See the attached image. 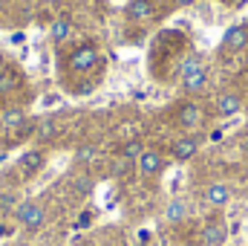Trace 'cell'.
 Masks as SVG:
<instances>
[{
  "instance_id": "5",
  "label": "cell",
  "mask_w": 248,
  "mask_h": 246,
  "mask_svg": "<svg viewBox=\"0 0 248 246\" xmlns=\"http://www.w3.org/2000/svg\"><path fill=\"white\" fill-rule=\"evenodd\" d=\"M176 124H179L182 130H187V133L199 130V127L205 124V110H202V105H196V102L179 105V110H176Z\"/></svg>"
},
{
  "instance_id": "3",
  "label": "cell",
  "mask_w": 248,
  "mask_h": 246,
  "mask_svg": "<svg viewBox=\"0 0 248 246\" xmlns=\"http://www.w3.org/2000/svg\"><path fill=\"white\" fill-rule=\"evenodd\" d=\"M101 61V53H98V47L95 44H78L72 53H69V58H66V67L72 70V72H90L93 67H98Z\"/></svg>"
},
{
  "instance_id": "21",
  "label": "cell",
  "mask_w": 248,
  "mask_h": 246,
  "mask_svg": "<svg viewBox=\"0 0 248 246\" xmlns=\"http://www.w3.org/2000/svg\"><path fill=\"white\" fill-rule=\"evenodd\" d=\"M130 165H133V162H127V159H119V162H116V165H113V177H124V174H127V171H130Z\"/></svg>"
},
{
  "instance_id": "17",
  "label": "cell",
  "mask_w": 248,
  "mask_h": 246,
  "mask_svg": "<svg viewBox=\"0 0 248 246\" xmlns=\"http://www.w3.org/2000/svg\"><path fill=\"white\" fill-rule=\"evenodd\" d=\"M141 154H144V142H141V139H130V142L122 148V157L127 159V162H133V165L139 162Z\"/></svg>"
},
{
  "instance_id": "14",
  "label": "cell",
  "mask_w": 248,
  "mask_h": 246,
  "mask_svg": "<svg viewBox=\"0 0 248 246\" xmlns=\"http://www.w3.org/2000/svg\"><path fill=\"white\" fill-rule=\"evenodd\" d=\"M0 122H3L6 130H20L26 124V110L23 107H6L3 116H0Z\"/></svg>"
},
{
  "instance_id": "11",
  "label": "cell",
  "mask_w": 248,
  "mask_h": 246,
  "mask_svg": "<svg viewBox=\"0 0 248 246\" xmlns=\"http://www.w3.org/2000/svg\"><path fill=\"white\" fill-rule=\"evenodd\" d=\"M153 12H156V0H130L124 6V18L130 23H144L153 18Z\"/></svg>"
},
{
  "instance_id": "8",
  "label": "cell",
  "mask_w": 248,
  "mask_h": 246,
  "mask_svg": "<svg viewBox=\"0 0 248 246\" xmlns=\"http://www.w3.org/2000/svg\"><path fill=\"white\" fill-rule=\"evenodd\" d=\"M243 107H246V99H243L237 90H225V93H219L217 102H214V110H217V116H222V119L237 116Z\"/></svg>"
},
{
  "instance_id": "4",
  "label": "cell",
  "mask_w": 248,
  "mask_h": 246,
  "mask_svg": "<svg viewBox=\"0 0 248 246\" xmlns=\"http://www.w3.org/2000/svg\"><path fill=\"white\" fill-rule=\"evenodd\" d=\"M165 165H168V159H165V154L156 151V148H144V154H141L139 162H136V168H139V174H141L144 180L159 177V174L165 171Z\"/></svg>"
},
{
  "instance_id": "2",
  "label": "cell",
  "mask_w": 248,
  "mask_h": 246,
  "mask_svg": "<svg viewBox=\"0 0 248 246\" xmlns=\"http://www.w3.org/2000/svg\"><path fill=\"white\" fill-rule=\"evenodd\" d=\"M46 206L41 203V200H23V203H17V209H15V220L26 229V232H41L44 226H46Z\"/></svg>"
},
{
  "instance_id": "22",
  "label": "cell",
  "mask_w": 248,
  "mask_h": 246,
  "mask_svg": "<svg viewBox=\"0 0 248 246\" xmlns=\"http://www.w3.org/2000/svg\"><path fill=\"white\" fill-rule=\"evenodd\" d=\"M0 209H17V197L15 194H3L0 197Z\"/></svg>"
},
{
  "instance_id": "23",
  "label": "cell",
  "mask_w": 248,
  "mask_h": 246,
  "mask_svg": "<svg viewBox=\"0 0 248 246\" xmlns=\"http://www.w3.org/2000/svg\"><path fill=\"white\" fill-rule=\"evenodd\" d=\"M196 0H173V6H179V9H185V6H193Z\"/></svg>"
},
{
  "instance_id": "1",
  "label": "cell",
  "mask_w": 248,
  "mask_h": 246,
  "mask_svg": "<svg viewBox=\"0 0 248 246\" xmlns=\"http://www.w3.org/2000/svg\"><path fill=\"white\" fill-rule=\"evenodd\" d=\"M179 84L185 93H199L205 84H208V64L202 55L190 53L187 58H182L179 64Z\"/></svg>"
},
{
  "instance_id": "18",
  "label": "cell",
  "mask_w": 248,
  "mask_h": 246,
  "mask_svg": "<svg viewBox=\"0 0 248 246\" xmlns=\"http://www.w3.org/2000/svg\"><path fill=\"white\" fill-rule=\"evenodd\" d=\"M98 159V148L95 145H81L78 151H75V162L78 165H90V162H95Z\"/></svg>"
},
{
  "instance_id": "7",
  "label": "cell",
  "mask_w": 248,
  "mask_h": 246,
  "mask_svg": "<svg viewBox=\"0 0 248 246\" xmlns=\"http://www.w3.org/2000/svg\"><path fill=\"white\" fill-rule=\"evenodd\" d=\"M199 145H202V136H199V133H185V136H179V139L170 145L173 162H187V159H193V157L199 154Z\"/></svg>"
},
{
  "instance_id": "20",
  "label": "cell",
  "mask_w": 248,
  "mask_h": 246,
  "mask_svg": "<svg viewBox=\"0 0 248 246\" xmlns=\"http://www.w3.org/2000/svg\"><path fill=\"white\" fill-rule=\"evenodd\" d=\"M72 191L81 194V197L90 194V191H93V177H90V174H75V177H72Z\"/></svg>"
},
{
  "instance_id": "6",
  "label": "cell",
  "mask_w": 248,
  "mask_h": 246,
  "mask_svg": "<svg viewBox=\"0 0 248 246\" xmlns=\"http://www.w3.org/2000/svg\"><path fill=\"white\" fill-rule=\"evenodd\" d=\"M199 238H202V246H225V241H228V223L222 217H211V220L202 223Z\"/></svg>"
},
{
  "instance_id": "24",
  "label": "cell",
  "mask_w": 248,
  "mask_h": 246,
  "mask_svg": "<svg viewBox=\"0 0 248 246\" xmlns=\"http://www.w3.org/2000/svg\"><path fill=\"white\" fill-rule=\"evenodd\" d=\"M243 110H246V113H248V96H246V107H243Z\"/></svg>"
},
{
  "instance_id": "16",
  "label": "cell",
  "mask_w": 248,
  "mask_h": 246,
  "mask_svg": "<svg viewBox=\"0 0 248 246\" xmlns=\"http://www.w3.org/2000/svg\"><path fill=\"white\" fill-rule=\"evenodd\" d=\"M20 84H23V75H20L17 70H3V72H0V96L17 90Z\"/></svg>"
},
{
  "instance_id": "13",
  "label": "cell",
  "mask_w": 248,
  "mask_h": 246,
  "mask_svg": "<svg viewBox=\"0 0 248 246\" xmlns=\"http://www.w3.org/2000/svg\"><path fill=\"white\" fill-rule=\"evenodd\" d=\"M187 214H190V206H187V200L182 197H173V200H168V206H165V220L168 223H185Z\"/></svg>"
},
{
  "instance_id": "15",
  "label": "cell",
  "mask_w": 248,
  "mask_h": 246,
  "mask_svg": "<svg viewBox=\"0 0 248 246\" xmlns=\"http://www.w3.org/2000/svg\"><path fill=\"white\" fill-rule=\"evenodd\" d=\"M69 35H72V20H69V18H58V20H52V26H49V38H52L55 44H63Z\"/></svg>"
},
{
  "instance_id": "9",
  "label": "cell",
  "mask_w": 248,
  "mask_h": 246,
  "mask_svg": "<svg viewBox=\"0 0 248 246\" xmlns=\"http://www.w3.org/2000/svg\"><path fill=\"white\" fill-rule=\"evenodd\" d=\"M248 47V23H234L222 35V53H243Z\"/></svg>"
},
{
  "instance_id": "12",
  "label": "cell",
  "mask_w": 248,
  "mask_h": 246,
  "mask_svg": "<svg viewBox=\"0 0 248 246\" xmlns=\"http://www.w3.org/2000/svg\"><path fill=\"white\" fill-rule=\"evenodd\" d=\"M17 165H20V171L23 174H38L44 165H46V154L41 151V148H29V151H23L20 154V159H17Z\"/></svg>"
},
{
  "instance_id": "19",
  "label": "cell",
  "mask_w": 248,
  "mask_h": 246,
  "mask_svg": "<svg viewBox=\"0 0 248 246\" xmlns=\"http://www.w3.org/2000/svg\"><path fill=\"white\" fill-rule=\"evenodd\" d=\"M58 133V124L52 122V119H41L38 122V127H35V136L41 139V142H46V139H52Z\"/></svg>"
},
{
  "instance_id": "10",
  "label": "cell",
  "mask_w": 248,
  "mask_h": 246,
  "mask_svg": "<svg viewBox=\"0 0 248 246\" xmlns=\"http://www.w3.org/2000/svg\"><path fill=\"white\" fill-rule=\"evenodd\" d=\"M202 200L211 206V209H222V206H228L231 203V185L228 183H208L205 185V191H202Z\"/></svg>"
}]
</instances>
